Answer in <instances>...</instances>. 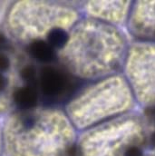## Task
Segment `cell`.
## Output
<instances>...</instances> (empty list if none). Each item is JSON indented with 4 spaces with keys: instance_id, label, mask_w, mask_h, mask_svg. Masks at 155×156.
Segmentation results:
<instances>
[{
    "instance_id": "obj_1",
    "label": "cell",
    "mask_w": 155,
    "mask_h": 156,
    "mask_svg": "<svg viewBox=\"0 0 155 156\" xmlns=\"http://www.w3.org/2000/svg\"><path fill=\"white\" fill-rule=\"evenodd\" d=\"M65 78L53 68H44L41 72V87L47 95H56L65 88Z\"/></svg>"
},
{
    "instance_id": "obj_2",
    "label": "cell",
    "mask_w": 155,
    "mask_h": 156,
    "mask_svg": "<svg viewBox=\"0 0 155 156\" xmlns=\"http://www.w3.org/2000/svg\"><path fill=\"white\" fill-rule=\"evenodd\" d=\"M30 54L38 61L44 63L51 62L55 57V54L53 47L42 40L36 41L31 44Z\"/></svg>"
},
{
    "instance_id": "obj_3",
    "label": "cell",
    "mask_w": 155,
    "mask_h": 156,
    "mask_svg": "<svg viewBox=\"0 0 155 156\" xmlns=\"http://www.w3.org/2000/svg\"><path fill=\"white\" fill-rule=\"evenodd\" d=\"M14 98L16 105L21 108H31L37 105V94L33 87L27 86L17 90L14 94Z\"/></svg>"
},
{
    "instance_id": "obj_4",
    "label": "cell",
    "mask_w": 155,
    "mask_h": 156,
    "mask_svg": "<svg viewBox=\"0 0 155 156\" xmlns=\"http://www.w3.org/2000/svg\"><path fill=\"white\" fill-rule=\"evenodd\" d=\"M67 40H68L67 33L60 28L53 29L48 35V41L51 46L61 48L66 44Z\"/></svg>"
},
{
    "instance_id": "obj_5",
    "label": "cell",
    "mask_w": 155,
    "mask_h": 156,
    "mask_svg": "<svg viewBox=\"0 0 155 156\" xmlns=\"http://www.w3.org/2000/svg\"><path fill=\"white\" fill-rule=\"evenodd\" d=\"M35 76H36V71L35 68L32 66H26L21 71V76L26 81L29 82L33 81L35 79Z\"/></svg>"
},
{
    "instance_id": "obj_6",
    "label": "cell",
    "mask_w": 155,
    "mask_h": 156,
    "mask_svg": "<svg viewBox=\"0 0 155 156\" xmlns=\"http://www.w3.org/2000/svg\"><path fill=\"white\" fill-rule=\"evenodd\" d=\"M124 156H143V152L136 146H130L125 150Z\"/></svg>"
},
{
    "instance_id": "obj_7",
    "label": "cell",
    "mask_w": 155,
    "mask_h": 156,
    "mask_svg": "<svg viewBox=\"0 0 155 156\" xmlns=\"http://www.w3.org/2000/svg\"><path fill=\"white\" fill-rule=\"evenodd\" d=\"M8 67H9L8 58L4 55H0V72L5 71Z\"/></svg>"
},
{
    "instance_id": "obj_8",
    "label": "cell",
    "mask_w": 155,
    "mask_h": 156,
    "mask_svg": "<svg viewBox=\"0 0 155 156\" xmlns=\"http://www.w3.org/2000/svg\"><path fill=\"white\" fill-rule=\"evenodd\" d=\"M6 85V81H5V78L1 74H0V92L3 91L5 89Z\"/></svg>"
},
{
    "instance_id": "obj_9",
    "label": "cell",
    "mask_w": 155,
    "mask_h": 156,
    "mask_svg": "<svg viewBox=\"0 0 155 156\" xmlns=\"http://www.w3.org/2000/svg\"><path fill=\"white\" fill-rule=\"evenodd\" d=\"M5 37L0 33V45L1 44H3L4 43H5Z\"/></svg>"
},
{
    "instance_id": "obj_10",
    "label": "cell",
    "mask_w": 155,
    "mask_h": 156,
    "mask_svg": "<svg viewBox=\"0 0 155 156\" xmlns=\"http://www.w3.org/2000/svg\"><path fill=\"white\" fill-rule=\"evenodd\" d=\"M153 142L155 143V133H154V135H153Z\"/></svg>"
}]
</instances>
